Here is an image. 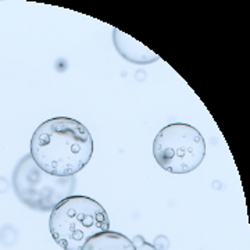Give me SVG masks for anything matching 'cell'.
<instances>
[{
    "label": "cell",
    "instance_id": "obj_6",
    "mask_svg": "<svg viewBox=\"0 0 250 250\" xmlns=\"http://www.w3.org/2000/svg\"><path fill=\"white\" fill-rule=\"evenodd\" d=\"M81 250H136L132 239L114 231L98 233L92 236Z\"/></svg>",
    "mask_w": 250,
    "mask_h": 250
},
{
    "label": "cell",
    "instance_id": "obj_7",
    "mask_svg": "<svg viewBox=\"0 0 250 250\" xmlns=\"http://www.w3.org/2000/svg\"><path fill=\"white\" fill-rule=\"evenodd\" d=\"M135 245V249L136 250H157L154 246H153L152 243H149V242H146L143 239L141 235H136L134 239H132Z\"/></svg>",
    "mask_w": 250,
    "mask_h": 250
},
{
    "label": "cell",
    "instance_id": "obj_4",
    "mask_svg": "<svg viewBox=\"0 0 250 250\" xmlns=\"http://www.w3.org/2000/svg\"><path fill=\"white\" fill-rule=\"evenodd\" d=\"M17 197L38 211H52L62 200L72 196L75 177H54L41 170L28 154L18 161L11 178Z\"/></svg>",
    "mask_w": 250,
    "mask_h": 250
},
{
    "label": "cell",
    "instance_id": "obj_3",
    "mask_svg": "<svg viewBox=\"0 0 250 250\" xmlns=\"http://www.w3.org/2000/svg\"><path fill=\"white\" fill-rule=\"evenodd\" d=\"M206 142L195 126L174 123L161 128L153 141V157L171 174H189L205 160Z\"/></svg>",
    "mask_w": 250,
    "mask_h": 250
},
{
    "label": "cell",
    "instance_id": "obj_5",
    "mask_svg": "<svg viewBox=\"0 0 250 250\" xmlns=\"http://www.w3.org/2000/svg\"><path fill=\"white\" fill-rule=\"evenodd\" d=\"M113 42L120 56H123L129 62L143 65V64L159 62V56L153 53L149 47H146L132 36L126 35L125 32H121L117 28L113 29Z\"/></svg>",
    "mask_w": 250,
    "mask_h": 250
},
{
    "label": "cell",
    "instance_id": "obj_8",
    "mask_svg": "<svg viewBox=\"0 0 250 250\" xmlns=\"http://www.w3.org/2000/svg\"><path fill=\"white\" fill-rule=\"evenodd\" d=\"M153 246L157 250H167L168 249V238H166V236H159V238L154 241Z\"/></svg>",
    "mask_w": 250,
    "mask_h": 250
},
{
    "label": "cell",
    "instance_id": "obj_2",
    "mask_svg": "<svg viewBox=\"0 0 250 250\" xmlns=\"http://www.w3.org/2000/svg\"><path fill=\"white\" fill-rule=\"evenodd\" d=\"M49 229L62 249L81 250L92 236L110 229V220L98 200L72 195L52 210Z\"/></svg>",
    "mask_w": 250,
    "mask_h": 250
},
{
    "label": "cell",
    "instance_id": "obj_1",
    "mask_svg": "<svg viewBox=\"0 0 250 250\" xmlns=\"http://www.w3.org/2000/svg\"><path fill=\"white\" fill-rule=\"evenodd\" d=\"M93 154L89 129L78 120L54 117L35 129L29 156L35 164L54 177H75Z\"/></svg>",
    "mask_w": 250,
    "mask_h": 250
}]
</instances>
